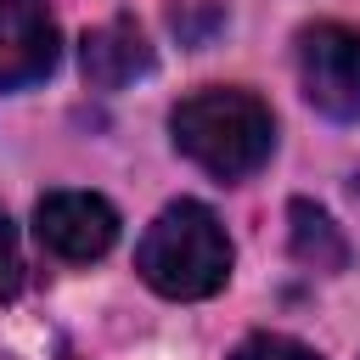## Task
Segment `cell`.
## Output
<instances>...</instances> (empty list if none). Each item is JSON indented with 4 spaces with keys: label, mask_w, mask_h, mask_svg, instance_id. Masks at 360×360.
Wrapping results in <instances>:
<instances>
[{
    "label": "cell",
    "mask_w": 360,
    "mask_h": 360,
    "mask_svg": "<svg viewBox=\"0 0 360 360\" xmlns=\"http://www.w3.org/2000/svg\"><path fill=\"white\" fill-rule=\"evenodd\" d=\"M298 84L315 112L360 124V28L315 22L298 34Z\"/></svg>",
    "instance_id": "3957f363"
},
{
    "label": "cell",
    "mask_w": 360,
    "mask_h": 360,
    "mask_svg": "<svg viewBox=\"0 0 360 360\" xmlns=\"http://www.w3.org/2000/svg\"><path fill=\"white\" fill-rule=\"evenodd\" d=\"M62 56L51 0H0V90L39 84Z\"/></svg>",
    "instance_id": "5b68a950"
},
{
    "label": "cell",
    "mask_w": 360,
    "mask_h": 360,
    "mask_svg": "<svg viewBox=\"0 0 360 360\" xmlns=\"http://www.w3.org/2000/svg\"><path fill=\"white\" fill-rule=\"evenodd\" d=\"M231 360H321L309 343H298V338H281V332H253V338H242L236 343V354Z\"/></svg>",
    "instance_id": "ba28073f"
},
{
    "label": "cell",
    "mask_w": 360,
    "mask_h": 360,
    "mask_svg": "<svg viewBox=\"0 0 360 360\" xmlns=\"http://www.w3.org/2000/svg\"><path fill=\"white\" fill-rule=\"evenodd\" d=\"M135 270L163 298H214L231 281V236L208 202L180 197L146 225Z\"/></svg>",
    "instance_id": "7a4b0ae2"
},
{
    "label": "cell",
    "mask_w": 360,
    "mask_h": 360,
    "mask_svg": "<svg viewBox=\"0 0 360 360\" xmlns=\"http://www.w3.org/2000/svg\"><path fill=\"white\" fill-rule=\"evenodd\" d=\"M34 236L56 259L90 264L118 242V208L96 191H45L34 208Z\"/></svg>",
    "instance_id": "277c9868"
},
{
    "label": "cell",
    "mask_w": 360,
    "mask_h": 360,
    "mask_svg": "<svg viewBox=\"0 0 360 360\" xmlns=\"http://www.w3.org/2000/svg\"><path fill=\"white\" fill-rule=\"evenodd\" d=\"M22 292V248H17V231L0 208V304H11Z\"/></svg>",
    "instance_id": "9c48e42d"
},
{
    "label": "cell",
    "mask_w": 360,
    "mask_h": 360,
    "mask_svg": "<svg viewBox=\"0 0 360 360\" xmlns=\"http://www.w3.org/2000/svg\"><path fill=\"white\" fill-rule=\"evenodd\" d=\"M169 135L174 146L214 180L236 186L248 174H259L276 152V118L253 90L236 84H208L191 90L174 112H169Z\"/></svg>",
    "instance_id": "6da1fadb"
},
{
    "label": "cell",
    "mask_w": 360,
    "mask_h": 360,
    "mask_svg": "<svg viewBox=\"0 0 360 360\" xmlns=\"http://www.w3.org/2000/svg\"><path fill=\"white\" fill-rule=\"evenodd\" d=\"M287 242H292V259L309 270H349V242H343L338 219L326 208H315L309 197H298L287 208Z\"/></svg>",
    "instance_id": "52a82bcc"
},
{
    "label": "cell",
    "mask_w": 360,
    "mask_h": 360,
    "mask_svg": "<svg viewBox=\"0 0 360 360\" xmlns=\"http://www.w3.org/2000/svg\"><path fill=\"white\" fill-rule=\"evenodd\" d=\"M79 56H84V79L96 90H124L141 73H152V45H146V34L129 17H112V22L90 28Z\"/></svg>",
    "instance_id": "8992f818"
}]
</instances>
